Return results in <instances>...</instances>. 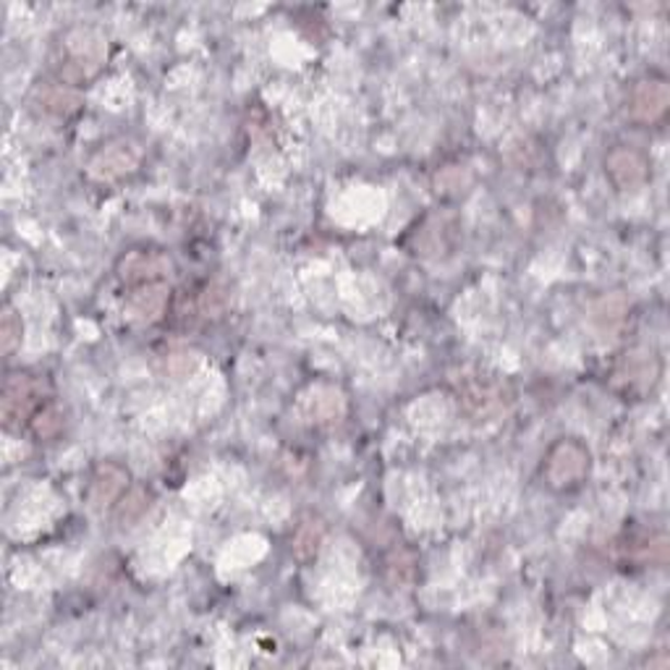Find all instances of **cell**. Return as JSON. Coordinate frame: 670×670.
Listing matches in <instances>:
<instances>
[{
  "mask_svg": "<svg viewBox=\"0 0 670 670\" xmlns=\"http://www.w3.org/2000/svg\"><path fill=\"white\" fill-rule=\"evenodd\" d=\"M589 466L592 456L587 446H584L582 440L563 438L550 446L543 464V477L548 479V485L556 487V490H569V487L584 483V477L589 474Z\"/></svg>",
  "mask_w": 670,
  "mask_h": 670,
  "instance_id": "obj_1",
  "label": "cell"
},
{
  "mask_svg": "<svg viewBox=\"0 0 670 670\" xmlns=\"http://www.w3.org/2000/svg\"><path fill=\"white\" fill-rule=\"evenodd\" d=\"M69 61L63 63V80L66 84H80L100 69L106 61V40L93 29H74L66 37Z\"/></svg>",
  "mask_w": 670,
  "mask_h": 670,
  "instance_id": "obj_2",
  "label": "cell"
},
{
  "mask_svg": "<svg viewBox=\"0 0 670 670\" xmlns=\"http://www.w3.org/2000/svg\"><path fill=\"white\" fill-rule=\"evenodd\" d=\"M139 160L142 153L134 142L126 139L108 142L106 147H100L93 158H89L87 175L93 181H100V184H108V181H119L123 175L134 173Z\"/></svg>",
  "mask_w": 670,
  "mask_h": 670,
  "instance_id": "obj_3",
  "label": "cell"
},
{
  "mask_svg": "<svg viewBox=\"0 0 670 670\" xmlns=\"http://www.w3.org/2000/svg\"><path fill=\"white\" fill-rule=\"evenodd\" d=\"M3 425L5 427H16L22 422H32V416L37 414V409L42 406L40 393H37L35 380L29 375H9L3 386Z\"/></svg>",
  "mask_w": 670,
  "mask_h": 670,
  "instance_id": "obj_4",
  "label": "cell"
},
{
  "mask_svg": "<svg viewBox=\"0 0 670 670\" xmlns=\"http://www.w3.org/2000/svg\"><path fill=\"white\" fill-rule=\"evenodd\" d=\"M670 106V89L662 80H644L634 84L629 95V119L642 123V126H653L662 121Z\"/></svg>",
  "mask_w": 670,
  "mask_h": 670,
  "instance_id": "obj_5",
  "label": "cell"
},
{
  "mask_svg": "<svg viewBox=\"0 0 670 670\" xmlns=\"http://www.w3.org/2000/svg\"><path fill=\"white\" fill-rule=\"evenodd\" d=\"M605 173L618 188H636L649 179V160L636 147H613L605 158Z\"/></svg>",
  "mask_w": 670,
  "mask_h": 670,
  "instance_id": "obj_6",
  "label": "cell"
},
{
  "mask_svg": "<svg viewBox=\"0 0 670 670\" xmlns=\"http://www.w3.org/2000/svg\"><path fill=\"white\" fill-rule=\"evenodd\" d=\"M171 270V259L162 257L160 252H129L119 263V278L129 289L147 283H162V276Z\"/></svg>",
  "mask_w": 670,
  "mask_h": 670,
  "instance_id": "obj_7",
  "label": "cell"
},
{
  "mask_svg": "<svg viewBox=\"0 0 670 670\" xmlns=\"http://www.w3.org/2000/svg\"><path fill=\"white\" fill-rule=\"evenodd\" d=\"M126 487H129L126 470H121L119 464H100L87 490L89 509L97 513L110 509V505H115L123 498Z\"/></svg>",
  "mask_w": 670,
  "mask_h": 670,
  "instance_id": "obj_8",
  "label": "cell"
},
{
  "mask_svg": "<svg viewBox=\"0 0 670 670\" xmlns=\"http://www.w3.org/2000/svg\"><path fill=\"white\" fill-rule=\"evenodd\" d=\"M168 285L166 283H147V285H136L132 289V294L126 299V312L134 322L142 325H153L158 322L166 312L168 304Z\"/></svg>",
  "mask_w": 670,
  "mask_h": 670,
  "instance_id": "obj_9",
  "label": "cell"
},
{
  "mask_svg": "<svg viewBox=\"0 0 670 670\" xmlns=\"http://www.w3.org/2000/svg\"><path fill=\"white\" fill-rule=\"evenodd\" d=\"M35 102L53 119H69L82 108V95L66 82H45L35 89Z\"/></svg>",
  "mask_w": 670,
  "mask_h": 670,
  "instance_id": "obj_10",
  "label": "cell"
},
{
  "mask_svg": "<svg viewBox=\"0 0 670 670\" xmlns=\"http://www.w3.org/2000/svg\"><path fill=\"white\" fill-rule=\"evenodd\" d=\"M631 304L626 302V296L613 294V296H605L600 302L595 304V312H592V320L600 330H613L626 320Z\"/></svg>",
  "mask_w": 670,
  "mask_h": 670,
  "instance_id": "obj_11",
  "label": "cell"
},
{
  "mask_svg": "<svg viewBox=\"0 0 670 670\" xmlns=\"http://www.w3.org/2000/svg\"><path fill=\"white\" fill-rule=\"evenodd\" d=\"M22 336H24L22 315H19L14 304H3V312H0V346H3L5 356H11L19 346H22Z\"/></svg>",
  "mask_w": 670,
  "mask_h": 670,
  "instance_id": "obj_12",
  "label": "cell"
},
{
  "mask_svg": "<svg viewBox=\"0 0 670 670\" xmlns=\"http://www.w3.org/2000/svg\"><path fill=\"white\" fill-rule=\"evenodd\" d=\"M29 425L35 429L37 438H53V435H58V429L63 427V416L53 403H48V406L42 403V406L37 409V414L32 416Z\"/></svg>",
  "mask_w": 670,
  "mask_h": 670,
  "instance_id": "obj_13",
  "label": "cell"
},
{
  "mask_svg": "<svg viewBox=\"0 0 670 670\" xmlns=\"http://www.w3.org/2000/svg\"><path fill=\"white\" fill-rule=\"evenodd\" d=\"M119 516H121V522H132V519H136V516H142V513L147 511V492L145 490H139V487H136V490H132V492H126V498H121L119 500Z\"/></svg>",
  "mask_w": 670,
  "mask_h": 670,
  "instance_id": "obj_14",
  "label": "cell"
}]
</instances>
